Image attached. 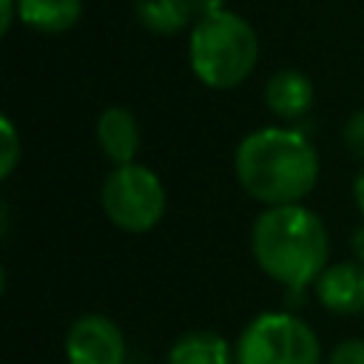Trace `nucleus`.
<instances>
[{
    "label": "nucleus",
    "mask_w": 364,
    "mask_h": 364,
    "mask_svg": "<svg viewBox=\"0 0 364 364\" xmlns=\"http://www.w3.org/2000/svg\"><path fill=\"white\" fill-rule=\"evenodd\" d=\"M236 176L242 188L273 205H296L318 179L316 148L290 128H259L236 148Z\"/></svg>",
    "instance_id": "f257e3e1"
},
{
    "label": "nucleus",
    "mask_w": 364,
    "mask_h": 364,
    "mask_svg": "<svg viewBox=\"0 0 364 364\" xmlns=\"http://www.w3.org/2000/svg\"><path fill=\"white\" fill-rule=\"evenodd\" d=\"M253 256L259 267L290 290H304L324 273V222L301 205H273L253 225Z\"/></svg>",
    "instance_id": "f03ea898"
},
{
    "label": "nucleus",
    "mask_w": 364,
    "mask_h": 364,
    "mask_svg": "<svg viewBox=\"0 0 364 364\" xmlns=\"http://www.w3.org/2000/svg\"><path fill=\"white\" fill-rule=\"evenodd\" d=\"M188 54L193 74L208 88H236L256 68L259 40L245 17L219 9L196 20Z\"/></svg>",
    "instance_id": "7ed1b4c3"
},
{
    "label": "nucleus",
    "mask_w": 364,
    "mask_h": 364,
    "mask_svg": "<svg viewBox=\"0 0 364 364\" xmlns=\"http://www.w3.org/2000/svg\"><path fill=\"white\" fill-rule=\"evenodd\" d=\"M102 210L119 230L145 233L165 213V188L145 165H117L102 185Z\"/></svg>",
    "instance_id": "20e7f679"
},
{
    "label": "nucleus",
    "mask_w": 364,
    "mask_h": 364,
    "mask_svg": "<svg viewBox=\"0 0 364 364\" xmlns=\"http://www.w3.org/2000/svg\"><path fill=\"white\" fill-rule=\"evenodd\" d=\"M318 355L316 333L287 313H262L239 338V364H318Z\"/></svg>",
    "instance_id": "39448f33"
},
{
    "label": "nucleus",
    "mask_w": 364,
    "mask_h": 364,
    "mask_svg": "<svg viewBox=\"0 0 364 364\" xmlns=\"http://www.w3.org/2000/svg\"><path fill=\"white\" fill-rule=\"evenodd\" d=\"M65 355L71 364H122L125 338L119 327L105 316H80L65 338Z\"/></svg>",
    "instance_id": "423d86ee"
},
{
    "label": "nucleus",
    "mask_w": 364,
    "mask_h": 364,
    "mask_svg": "<svg viewBox=\"0 0 364 364\" xmlns=\"http://www.w3.org/2000/svg\"><path fill=\"white\" fill-rule=\"evenodd\" d=\"M318 299L333 313L364 310V262H341L318 276Z\"/></svg>",
    "instance_id": "0eeeda50"
},
{
    "label": "nucleus",
    "mask_w": 364,
    "mask_h": 364,
    "mask_svg": "<svg viewBox=\"0 0 364 364\" xmlns=\"http://www.w3.org/2000/svg\"><path fill=\"white\" fill-rule=\"evenodd\" d=\"M97 139L114 165H131L139 151V125L128 108H105L97 122Z\"/></svg>",
    "instance_id": "6e6552de"
},
{
    "label": "nucleus",
    "mask_w": 364,
    "mask_h": 364,
    "mask_svg": "<svg viewBox=\"0 0 364 364\" xmlns=\"http://www.w3.org/2000/svg\"><path fill=\"white\" fill-rule=\"evenodd\" d=\"M264 102L276 117L299 119L313 105V82L296 68L276 71L264 85Z\"/></svg>",
    "instance_id": "1a4fd4ad"
},
{
    "label": "nucleus",
    "mask_w": 364,
    "mask_h": 364,
    "mask_svg": "<svg viewBox=\"0 0 364 364\" xmlns=\"http://www.w3.org/2000/svg\"><path fill=\"white\" fill-rule=\"evenodd\" d=\"M17 17L34 31L63 34L80 20L82 0H17Z\"/></svg>",
    "instance_id": "9d476101"
},
{
    "label": "nucleus",
    "mask_w": 364,
    "mask_h": 364,
    "mask_svg": "<svg viewBox=\"0 0 364 364\" xmlns=\"http://www.w3.org/2000/svg\"><path fill=\"white\" fill-rule=\"evenodd\" d=\"M134 14L142 28L168 37L182 31L196 11L191 0H134Z\"/></svg>",
    "instance_id": "9b49d317"
},
{
    "label": "nucleus",
    "mask_w": 364,
    "mask_h": 364,
    "mask_svg": "<svg viewBox=\"0 0 364 364\" xmlns=\"http://www.w3.org/2000/svg\"><path fill=\"white\" fill-rule=\"evenodd\" d=\"M168 364H230L228 341L210 330L188 333L171 347Z\"/></svg>",
    "instance_id": "f8f14e48"
},
{
    "label": "nucleus",
    "mask_w": 364,
    "mask_h": 364,
    "mask_svg": "<svg viewBox=\"0 0 364 364\" xmlns=\"http://www.w3.org/2000/svg\"><path fill=\"white\" fill-rule=\"evenodd\" d=\"M0 142H3V154H0V176H11V171L17 168L20 162V139H17V131L11 125L9 117L0 119Z\"/></svg>",
    "instance_id": "ddd939ff"
},
{
    "label": "nucleus",
    "mask_w": 364,
    "mask_h": 364,
    "mask_svg": "<svg viewBox=\"0 0 364 364\" xmlns=\"http://www.w3.org/2000/svg\"><path fill=\"white\" fill-rule=\"evenodd\" d=\"M344 145L353 156L364 159V111H355L344 125Z\"/></svg>",
    "instance_id": "4468645a"
},
{
    "label": "nucleus",
    "mask_w": 364,
    "mask_h": 364,
    "mask_svg": "<svg viewBox=\"0 0 364 364\" xmlns=\"http://www.w3.org/2000/svg\"><path fill=\"white\" fill-rule=\"evenodd\" d=\"M330 364H364V341H361V338H347V341H341V344L333 350Z\"/></svg>",
    "instance_id": "2eb2a0df"
},
{
    "label": "nucleus",
    "mask_w": 364,
    "mask_h": 364,
    "mask_svg": "<svg viewBox=\"0 0 364 364\" xmlns=\"http://www.w3.org/2000/svg\"><path fill=\"white\" fill-rule=\"evenodd\" d=\"M0 3H3V9H0V31L6 34L11 28V23H14V14H20V11L14 9V0H0Z\"/></svg>",
    "instance_id": "dca6fc26"
},
{
    "label": "nucleus",
    "mask_w": 364,
    "mask_h": 364,
    "mask_svg": "<svg viewBox=\"0 0 364 364\" xmlns=\"http://www.w3.org/2000/svg\"><path fill=\"white\" fill-rule=\"evenodd\" d=\"M193 3V11L202 17V14H210V11H219V9H225L222 6V0H191Z\"/></svg>",
    "instance_id": "f3484780"
},
{
    "label": "nucleus",
    "mask_w": 364,
    "mask_h": 364,
    "mask_svg": "<svg viewBox=\"0 0 364 364\" xmlns=\"http://www.w3.org/2000/svg\"><path fill=\"white\" fill-rule=\"evenodd\" d=\"M353 253H355L358 262H364V225L353 233Z\"/></svg>",
    "instance_id": "a211bd4d"
},
{
    "label": "nucleus",
    "mask_w": 364,
    "mask_h": 364,
    "mask_svg": "<svg viewBox=\"0 0 364 364\" xmlns=\"http://www.w3.org/2000/svg\"><path fill=\"white\" fill-rule=\"evenodd\" d=\"M353 193H355V205H358V210L364 213V173H358V179H355V188H353Z\"/></svg>",
    "instance_id": "6ab92c4d"
}]
</instances>
